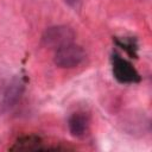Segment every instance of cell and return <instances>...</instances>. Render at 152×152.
<instances>
[{"instance_id": "obj_7", "label": "cell", "mask_w": 152, "mask_h": 152, "mask_svg": "<svg viewBox=\"0 0 152 152\" xmlns=\"http://www.w3.org/2000/svg\"><path fill=\"white\" fill-rule=\"evenodd\" d=\"M116 43H118L122 49H125L129 55H134V56H135L137 45H135V43H134L132 39H127V38H125L124 40H116Z\"/></svg>"}, {"instance_id": "obj_8", "label": "cell", "mask_w": 152, "mask_h": 152, "mask_svg": "<svg viewBox=\"0 0 152 152\" xmlns=\"http://www.w3.org/2000/svg\"><path fill=\"white\" fill-rule=\"evenodd\" d=\"M77 1H78V0H65V2H66V4H69L70 6H75Z\"/></svg>"}, {"instance_id": "obj_6", "label": "cell", "mask_w": 152, "mask_h": 152, "mask_svg": "<svg viewBox=\"0 0 152 152\" xmlns=\"http://www.w3.org/2000/svg\"><path fill=\"white\" fill-rule=\"evenodd\" d=\"M42 140L38 137L30 135V137H24L19 139L14 145L11 147L12 150H42V148H48L46 146L42 145Z\"/></svg>"}, {"instance_id": "obj_1", "label": "cell", "mask_w": 152, "mask_h": 152, "mask_svg": "<svg viewBox=\"0 0 152 152\" xmlns=\"http://www.w3.org/2000/svg\"><path fill=\"white\" fill-rule=\"evenodd\" d=\"M74 39H75V31L68 25L50 26L44 31L42 36L43 45L49 49H55V50H58L72 43Z\"/></svg>"}, {"instance_id": "obj_2", "label": "cell", "mask_w": 152, "mask_h": 152, "mask_svg": "<svg viewBox=\"0 0 152 152\" xmlns=\"http://www.w3.org/2000/svg\"><path fill=\"white\" fill-rule=\"evenodd\" d=\"M86 59V51L82 46L70 43L58 50H56L53 62L59 68H76L82 64Z\"/></svg>"}, {"instance_id": "obj_5", "label": "cell", "mask_w": 152, "mask_h": 152, "mask_svg": "<svg viewBox=\"0 0 152 152\" xmlns=\"http://www.w3.org/2000/svg\"><path fill=\"white\" fill-rule=\"evenodd\" d=\"M68 128L72 137L82 139L90 128V116L86 112H75L68 119Z\"/></svg>"}, {"instance_id": "obj_3", "label": "cell", "mask_w": 152, "mask_h": 152, "mask_svg": "<svg viewBox=\"0 0 152 152\" xmlns=\"http://www.w3.org/2000/svg\"><path fill=\"white\" fill-rule=\"evenodd\" d=\"M112 66H113V75L115 80L120 83L132 84L140 82L141 77L137 69L129 63L127 59L122 58L119 55H113L112 57Z\"/></svg>"}, {"instance_id": "obj_4", "label": "cell", "mask_w": 152, "mask_h": 152, "mask_svg": "<svg viewBox=\"0 0 152 152\" xmlns=\"http://www.w3.org/2000/svg\"><path fill=\"white\" fill-rule=\"evenodd\" d=\"M24 90H25V83L23 78L19 76H14L2 91V97H1L2 110H8L13 108L20 100Z\"/></svg>"}]
</instances>
